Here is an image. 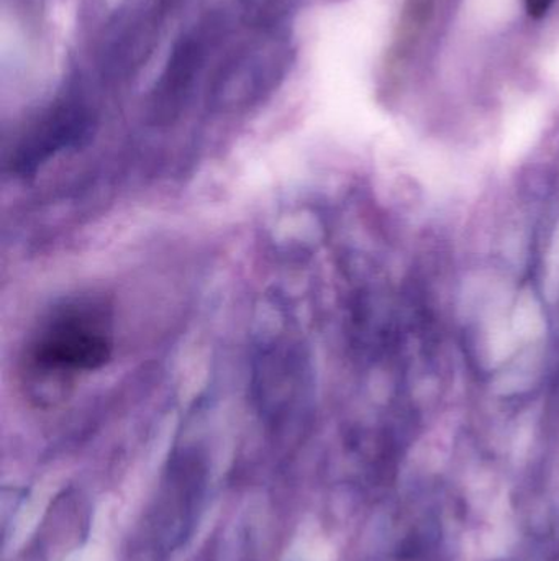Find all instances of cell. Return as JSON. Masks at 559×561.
<instances>
[{
	"label": "cell",
	"instance_id": "6da1fadb",
	"mask_svg": "<svg viewBox=\"0 0 559 561\" xmlns=\"http://www.w3.org/2000/svg\"><path fill=\"white\" fill-rule=\"evenodd\" d=\"M114 350V319L105 299L69 297L42 317L26 343V371L43 379L74 378L101 369Z\"/></svg>",
	"mask_w": 559,
	"mask_h": 561
},
{
	"label": "cell",
	"instance_id": "7a4b0ae2",
	"mask_svg": "<svg viewBox=\"0 0 559 561\" xmlns=\"http://www.w3.org/2000/svg\"><path fill=\"white\" fill-rule=\"evenodd\" d=\"M555 0H525V7H527V12L531 13L535 19H540L544 16L548 10L554 5Z\"/></svg>",
	"mask_w": 559,
	"mask_h": 561
}]
</instances>
